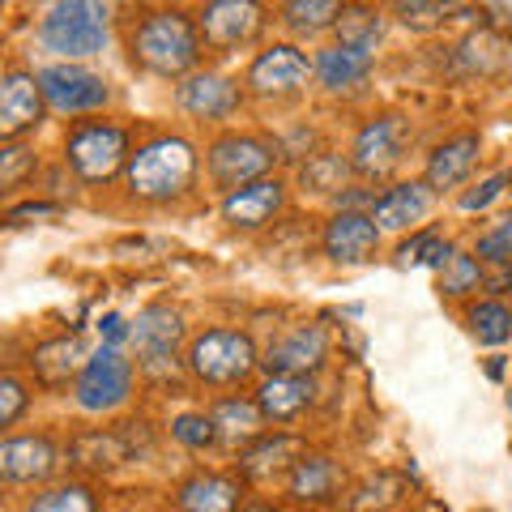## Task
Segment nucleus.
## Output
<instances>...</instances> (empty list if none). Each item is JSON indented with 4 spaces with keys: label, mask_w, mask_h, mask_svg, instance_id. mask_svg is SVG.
<instances>
[{
    "label": "nucleus",
    "mask_w": 512,
    "mask_h": 512,
    "mask_svg": "<svg viewBox=\"0 0 512 512\" xmlns=\"http://www.w3.org/2000/svg\"><path fill=\"white\" fill-rule=\"evenodd\" d=\"M201 26L197 13H188L180 5H158L146 9L128 30V60L137 64L141 73L163 77V82H184L201 69Z\"/></svg>",
    "instance_id": "nucleus-1"
},
{
    "label": "nucleus",
    "mask_w": 512,
    "mask_h": 512,
    "mask_svg": "<svg viewBox=\"0 0 512 512\" xmlns=\"http://www.w3.org/2000/svg\"><path fill=\"white\" fill-rule=\"evenodd\" d=\"M201 171V154L188 137L180 133H158L150 141H141L128 158L124 188L128 197L141 205H175L184 201Z\"/></svg>",
    "instance_id": "nucleus-2"
},
{
    "label": "nucleus",
    "mask_w": 512,
    "mask_h": 512,
    "mask_svg": "<svg viewBox=\"0 0 512 512\" xmlns=\"http://www.w3.org/2000/svg\"><path fill=\"white\" fill-rule=\"evenodd\" d=\"M184 367L205 389H239L256 376L261 350H256L248 329H201L188 338Z\"/></svg>",
    "instance_id": "nucleus-3"
},
{
    "label": "nucleus",
    "mask_w": 512,
    "mask_h": 512,
    "mask_svg": "<svg viewBox=\"0 0 512 512\" xmlns=\"http://www.w3.org/2000/svg\"><path fill=\"white\" fill-rule=\"evenodd\" d=\"M128 158H133V137L124 124L77 120L64 137V167L86 188H107L116 175L128 171Z\"/></svg>",
    "instance_id": "nucleus-4"
},
{
    "label": "nucleus",
    "mask_w": 512,
    "mask_h": 512,
    "mask_svg": "<svg viewBox=\"0 0 512 512\" xmlns=\"http://www.w3.org/2000/svg\"><path fill=\"white\" fill-rule=\"evenodd\" d=\"M107 39H111V5H99V0H60L39 18L43 52L60 60L82 64L86 56H99Z\"/></svg>",
    "instance_id": "nucleus-5"
},
{
    "label": "nucleus",
    "mask_w": 512,
    "mask_h": 512,
    "mask_svg": "<svg viewBox=\"0 0 512 512\" xmlns=\"http://www.w3.org/2000/svg\"><path fill=\"white\" fill-rule=\"evenodd\" d=\"M282 154H286L282 141H269L261 133H222L205 146V175H210V184L222 188V197H227L235 188L274 175Z\"/></svg>",
    "instance_id": "nucleus-6"
},
{
    "label": "nucleus",
    "mask_w": 512,
    "mask_h": 512,
    "mask_svg": "<svg viewBox=\"0 0 512 512\" xmlns=\"http://www.w3.org/2000/svg\"><path fill=\"white\" fill-rule=\"evenodd\" d=\"M133 384H137V359L128 355L124 346L99 342V350H94L86 363V372L73 384V402L86 414H111L133 397Z\"/></svg>",
    "instance_id": "nucleus-7"
},
{
    "label": "nucleus",
    "mask_w": 512,
    "mask_h": 512,
    "mask_svg": "<svg viewBox=\"0 0 512 512\" xmlns=\"http://www.w3.org/2000/svg\"><path fill=\"white\" fill-rule=\"evenodd\" d=\"M312 77L316 64L299 43H269L252 56L244 73V90L252 99H295V94L308 90Z\"/></svg>",
    "instance_id": "nucleus-8"
},
{
    "label": "nucleus",
    "mask_w": 512,
    "mask_h": 512,
    "mask_svg": "<svg viewBox=\"0 0 512 512\" xmlns=\"http://www.w3.org/2000/svg\"><path fill=\"white\" fill-rule=\"evenodd\" d=\"M184 338H188V320L180 308H171V303H146L133 320L128 346H133L141 372H171L175 359H180Z\"/></svg>",
    "instance_id": "nucleus-9"
},
{
    "label": "nucleus",
    "mask_w": 512,
    "mask_h": 512,
    "mask_svg": "<svg viewBox=\"0 0 512 512\" xmlns=\"http://www.w3.org/2000/svg\"><path fill=\"white\" fill-rule=\"evenodd\" d=\"M39 86L56 116H90V111H103L111 103L107 77L73 60H56L47 69H39Z\"/></svg>",
    "instance_id": "nucleus-10"
},
{
    "label": "nucleus",
    "mask_w": 512,
    "mask_h": 512,
    "mask_svg": "<svg viewBox=\"0 0 512 512\" xmlns=\"http://www.w3.org/2000/svg\"><path fill=\"white\" fill-rule=\"evenodd\" d=\"M47 99H43V86H39V73L22 69V64H9L5 73H0V141L13 146V141H22L26 133H35V128L47 120Z\"/></svg>",
    "instance_id": "nucleus-11"
},
{
    "label": "nucleus",
    "mask_w": 512,
    "mask_h": 512,
    "mask_svg": "<svg viewBox=\"0 0 512 512\" xmlns=\"http://www.w3.org/2000/svg\"><path fill=\"white\" fill-rule=\"evenodd\" d=\"M406 141H410V124L402 116H393V111L372 116L355 133V141H350V163H355V175H363V180H384V175L402 163Z\"/></svg>",
    "instance_id": "nucleus-12"
},
{
    "label": "nucleus",
    "mask_w": 512,
    "mask_h": 512,
    "mask_svg": "<svg viewBox=\"0 0 512 512\" xmlns=\"http://www.w3.org/2000/svg\"><path fill=\"white\" fill-rule=\"evenodd\" d=\"M244 86L235 82V77L218 73V69H197L192 77H184L180 86H175V107L184 111L192 120H205V124H222L231 120L239 107H244Z\"/></svg>",
    "instance_id": "nucleus-13"
},
{
    "label": "nucleus",
    "mask_w": 512,
    "mask_h": 512,
    "mask_svg": "<svg viewBox=\"0 0 512 512\" xmlns=\"http://www.w3.org/2000/svg\"><path fill=\"white\" fill-rule=\"evenodd\" d=\"M197 26L205 47L214 52H235V47H248L265 26V9L256 0H210V5L197 9Z\"/></svg>",
    "instance_id": "nucleus-14"
},
{
    "label": "nucleus",
    "mask_w": 512,
    "mask_h": 512,
    "mask_svg": "<svg viewBox=\"0 0 512 512\" xmlns=\"http://www.w3.org/2000/svg\"><path fill=\"white\" fill-rule=\"evenodd\" d=\"M329 363V329L325 325H295L282 333L278 342H269L261 355L265 376H320Z\"/></svg>",
    "instance_id": "nucleus-15"
},
{
    "label": "nucleus",
    "mask_w": 512,
    "mask_h": 512,
    "mask_svg": "<svg viewBox=\"0 0 512 512\" xmlns=\"http://www.w3.org/2000/svg\"><path fill=\"white\" fill-rule=\"evenodd\" d=\"M286 197H291V184H286L282 175H265V180L227 192L218 214L231 231H261L286 210Z\"/></svg>",
    "instance_id": "nucleus-16"
},
{
    "label": "nucleus",
    "mask_w": 512,
    "mask_h": 512,
    "mask_svg": "<svg viewBox=\"0 0 512 512\" xmlns=\"http://www.w3.org/2000/svg\"><path fill=\"white\" fill-rule=\"evenodd\" d=\"M380 239H384V231L372 222V214L338 210V214H333V218L325 222V231H320V252H325L333 265L355 269V265L376 261Z\"/></svg>",
    "instance_id": "nucleus-17"
},
{
    "label": "nucleus",
    "mask_w": 512,
    "mask_h": 512,
    "mask_svg": "<svg viewBox=\"0 0 512 512\" xmlns=\"http://www.w3.org/2000/svg\"><path fill=\"white\" fill-rule=\"evenodd\" d=\"M60 470V448L43 431H26V436H5L0 440V478L13 487H35L56 478Z\"/></svg>",
    "instance_id": "nucleus-18"
},
{
    "label": "nucleus",
    "mask_w": 512,
    "mask_h": 512,
    "mask_svg": "<svg viewBox=\"0 0 512 512\" xmlns=\"http://www.w3.org/2000/svg\"><path fill=\"white\" fill-rule=\"evenodd\" d=\"M431 210H436V192L427 188V180H402L376 197L372 222L384 235H402V231H419L431 218Z\"/></svg>",
    "instance_id": "nucleus-19"
},
{
    "label": "nucleus",
    "mask_w": 512,
    "mask_h": 512,
    "mask_svg": "<svg viewBox=\"0 0 512 512\" xmlns=\"http://www.w3.org/2000/svg\"><path fill=\"white\" fill-rule=\"evenodd\" d=\"M99 346H90L86 333H60V338H47L30 350V372H35L39 384L47 389H60V384H77V376L86 372L90 355Z\"/></svg>",
    "instance_id": "nucleus-20"
},
{
    "label": "nucleus",
    "mask_w": 512,
    "mask_h": 512,
    "mask_svg": "<svg viewBox=\"0 0 512 512\" xmlns=\"http://www.w3.org/2000/svg\"><path fill=\"white\" fill-rule=\"evenodd\" d=\"M244 474H222V470H197L175 487V508L180 512H239L248 504Z\"/></svg>",
    "instance_id": "nucleus-21"
},
{
    "label": "nucleus",
    "mask_w": 512,
    "mask_h": 512,
    "mask_svg": "<svg viewBox=\"0 0 512 512\" xmlns=\"http://www.w3.org/2000/svg\"><path fill=\"white\" fill-rule=\"evenodd\" d=\"M252 397H256V406H261L265 423L291 427L320 402V384H316V376H265Z\"/></svg>",
    "instance_id": "nucleus-22"
},
{
    "label": "nucleus",
    "mask_w": 512,
    "mask_h": 512,
    "mask_svg": "<svg viewBox=\"0 0 512 512\" xmlns=\"http://www.w3.org/2000/svg\"><path fill=\"white\" fill-rule=\"evenodd\" d=\"M303 453H308V440L295 436V431H286V427H274L252 448L239 453V474H244L248 483H269V478H278V474L286 478L299 466Z\"/></svg>",
    "instance_id": "nucleus-23"
},
{
    "label": "nucleus",
    "mask_w": 512,
    "mask_h": 512,
    "mask_svg": "<svg viewBox=\"0 0 512 512\" xmlns=\"http://www.w3.org/2000/svg\"><path fill=\"white\" fill-rule=\"evenodd\" d=\"M342 483H346V474H342L338 461L329 453L308 448V453L299 457V466L286 474V500L308 504V508H329L342 495Z\"/></svg>",
    "instance_id": "nucleus-24"
},
{
    "label": "nucleus",
    "mask_w": 512,
    "mask_h": 512,
    "mask_svg": "<svg viewBox=\"0 0 512 512\" xmlns=\"http://www.w3.org/2000/svg\"><path fill=\"white\" fill-rule=\"evenodd\" d=\"M312 64H316V86L329 94H355L372 82V73H376V56L359 52V47H346V43L316 47Z\"/></svg>",
    "instance_id": "nucleus-25"
},
{
    "label": "nucleus",
    "mask_w": 512,
    "mask_h": 512,
    "mask_svg": "<svg viewBox=\"0 0 512 512\" xmlns=\"http://www.w3.org/2000/svg\"><path fill=\"white\" fill-rule=\"evenodd\" d=\"M124 427L82 431V436L69 444V466L86 470V474H116L120 466H128L133 453H137V444H133V436H128Z\"/></svg>",
    "instance_id": "nucleus-26"
},
{
    "label": "nucleus",
    "mask_w": 512,
    "mask_h": 512,
    "mask_svg": "<svg viewBox=\"0 0 512 512\" xmlns=\"http://www.w3.org/2000/svg\"><path fill=\"white\" fill-rule=\"evenodd\" d=\"M210 419L218 427V444L222 448H252L256 440L269 431L261 406H256V397H244V393H227V397H214L210 406Z\"/></svg>",
    "instance_id": "nucleus-27"
},
{
    "label": "nucleus",
    "mask_w": 512,
    "mask_h": 512,
    "mask_svg": "<svg viewBox=\"0 0 512 512\" xmlns=\"http://www.w3.org/2000/svg\"><path fill=\"white\" fill-rule=\"evenodd\" d=\"M478 154H483V137H478V133H457V137L440 141V146L427 154V171H423L427 188L444 192V188L466 184L474 163H478Z\"/></svg>",
    "instance_id": "nucleus-28"
},
{
    "label": "nucleus",
    "mask_w": 512,
    "mask_h": 512,
    "mask_svg": "<svg viewBox=\"0 0 512 512\" xmlns=\"http://www.w3.org/2000/svg\"><path fill=\"white\" fill-rule=\"evenodd\" d=\"M350 175H355V163H350V154L320 150V154L303 158L299 184H303V192H320V197H333V201H338L342 192L350 188Z\"/></svg>",
    "instance_id": "nucleus-29"
},
{
    "label": "nucleus",
    "mask_w": 512,
    "mask_h": 512,
    "mask_svg": "<svg viewBox=\"0 0 512 512\" xmlns=\"http://www.w3.org/2000/svg\"><path fill=\"white\" fill-rule=\"evenodd\" d=\"M346 5L342 0H286L278 9L282 26L299 39H312V35H325V30H338Z\"/></svg>",
    "instance_id": "nucleus-30"
},
{
    "label": "nucleus",
    "mask_w": 512,
    "mask_h": 512,
    "mask_svg": "<svg viewBox=\"0 0 512 512\" xmlns=\"http://www.w3.org/2000/svg\"><path fill=\"white\" fill-rule=\"evenodd\" d=\"M333 35H338V43H346V47H359V52L376 56V47L384 39V13L376 5H346Z\"/></svg>",
    "instance_id": "nucleus-31"
},
{
    "label": "nucleus",
    "mask_w": 512,
    "mask_h": 512,
    "mask_svg": "<svg viewBox=\"0 0 512 512\" xmlns=\"http://www.w3.org/2000/svg\"><path fill=\"white\" fill-rule=\"evenodd\" d=\"M466 325L478 346H504L512 342V308L500 299H478L466 308Z\"/></svg>",
    "instance_id": "nucleus-32"
},
{
    "label": "nucleus",
    "mask_w": 512,
    "mask_h": 512,
    "mask_svg": "<svg viewBox=\"0 0 512 512\" xmlns=\"http://www.w3.org/2000/svg\"><path fill=\"white\" fill-rule=\"evenodd\" d=\"M26 512H99V495L90 483H52L30 495Z\"/></svg>",
    "instance_id": "nucleus-33"
},
{
    "label": "nucleus",
    "mask_w": 512,
    "mask_h": 512,
    "mask_svg": "<svg viewBox=\"0 0 512 512\" xmlns=\"http://www.w3.org/2000/svg\"><path fill=\"white\" fill-rule=\"evenodd\" d=\"M483 282H487V265L478 261L474 252H457L453 261H448V269L440 274V295L466 299V295H474V291H483Z\"/></svg>",
    "instance_id": "nucleus-34"
},
{
    "label": "nucleus",
    "mask_w": 512,
    "mask_h": 512,
    "mask_svg": "<svg viewBox=\"0 0 512 512\" xmlns=\"http://www.w3.org/2000/svg\"><path fill=\"white\" fill-rule=\"evenodd\" d=\"M171 440L188 448V453H205V448L218 444V427L210 419V410H184L171 419Z\"/></svg>",
    "instance_id": "nucleus-35"
},
{
    "label": "nucleus",
    "mask_w": 512,
    "mask_h": 512,
    "mask_svg": "<svg viewBox=\"0 0 512 512\" xmlns=\"http://www.w3.org/2000/svg\"><path fill=\"white\" fill-rule=\"evenodd\" d=\"M474 256L483 265H495V269H508L512 265V210L495 222L491 231L478 235V244H474Z\"/></svg>",
    "instance_id": "nucleus-36"
},
{
    "label": "nucleus",
    "mask_w": 512,
    "mask_h": 512,
    "mask_svg": "<svg viewBox=\"0 0 512 512\" xmlns=\"http://www.w3.org/2000/svg\"><path fill=\"white\" fill-rule=\"evenodd\" d=\"M35 402V393H30V384L18 376V372H5L0 376V427H18V419L30 410Z\"/></svg>",
    "instance_id": "nucleus-37"
},
{
    "label": "nucleus",
    "mask_w": 512,
    "mask_h": 512,
    "mask_svg": "<svg viewBox=\"0 0 512 512\" xmlns=\"http://www.w3.org/2000/svg\"><path fill=\"white\" fill-rule=\"evenodd\" d=\"M397 22L410 26V30H431V26H444L448 13H457V5H440V0H406L397 5Z\"/></svg>",
    "instance_id": "nucleus-38"
},
{
    "label": "nucleus",
    "mask_w": 512,
    "mask_h": 512,
    "mask_svg": "<svg viewBox=\"0 0 512 512\" xmlns=\"http://www.w3.org/2000/svg\"><path fill=\"white\" fill-rule=\"evenodd\" d=\"M440 244H444V239H440L436 231H414L410 239H402V244H397L393 265H397V269H410V265H427V269H431Z\"/></svg>",
    "instance_id": "nucleus-39"
},
{
    "label": "nucleus",
    "mask_w": 512,
    "mask_h": 512,
    "mask_svg": "<svg viewBox=\"0 0 512 512\" xmlns=\"http://www.w3.org/2000/svg\"><path fill=\"white\" fill-rule=\"evenodd\" d=\"M35 167H39V158L30 154L26 146H18V141L0 150V184H5V188H18Z\"/></svg>",
    "instance_id": "nucleus-40"
},
{
    "label": "nucleus",
    "mask_w": 512,
    "mask_h": 512,
    "mask_svg": "<svg viewBox=\"0 0 512 512\" xmlns=\"http://www.w3.org/2000/svg\"><path fill=\"white\" fill-rule=\"evenodd\" d=\"M487 52H500V43H495L487 30H483V35H470L466 43L457 47V56H461V64H466L470 73H474V69H491V64H500V60H491Z\"/></svg>",
    "instance_id": "nucleus-41"
},
{
    "label": "nucleus",
    "mask_w": 512,
    "mask_h": 512,
    "mask_svg": "<svg viewBox=\"0 0 512 512\" xmlns=\"http://www.w3.org/2000/svg\"><path fill=\"white\" fill-rule=\"evenodd\" d=\"M504 184H508V175H491V180H478L474 188L461 192V210H466V214L487 210V205H491V201L504 192Z\"/></svg>",
    "instance_id": "nucleus-42"
},
{
    "label": "nucleus",
    "mask_w": 512,
    "mask_h": 512,
    "mask_svg": "<svg viewBox=\"0 0 512 512\" xmlns=\"http://www.w3.org/2000/svg\"><path fill=\"white\" fill-rule=\"evenodd\" d=\"M99 333H103V346H128V338H133V325H128L124 316H103L99 320Z\"/></svg>",
    "instance_id": "nucleus-43"
},
{
    "label": "nucleus",
    "mask_w": 512,
    "mask_h": 512,
    "mask_svg": "<svg viewBox=\"0 0 512 512\" xmlns=\"http://www.w3.org/2000/svg\"><path fill=\"white\" fill-rule=\"evenodd\" d=\"M52 214H60V205H52V201H26V205H13V210H9V227H22L26 218H52Z\"/></svg>",
    "instance_id": "nucleus-44"
},
{
    "label": "nucleus",
    "mask_w": 512,
    "mask_h": 512,
    "mask_svg": "<svg viewBox=\"0 0 512 512\" xmlns=\"http://www.w3.org/2000/svg\"><path fill=\"white\" fill-rule=\"evenodd\" d=\"M239 512H282V508H278V504H269V500H248Z\"/></svg>",
    "instance_id": "nucleus-45"
},
{
    "label": "nucleus",
    "mask_w": 512,
    "mask_h": 512,
    "mask_svg": "<svg viewBox=\"0 0 512 512\" xmlns=\"http://www.w3.org/2000/svg\"><path fill=\"white\" fill-rule=\"evenodd\" d=\"M312 512H342V508H312Z\"/></svg>",
    "instance_id": "nucleus-46"
},
{
    "label": "nucleus",
    "mask_w": 512,
    "mask_h": 512,
    "mask_svg": "<svg viewBox=\"0 0 512 512\" xmlns=\"http://www.w3.org/2000/svg\"><path fill=\"white\" fill-rule=\"evenodd\" d=\"M504 175H508V184H512V167H508V171H504Z\"/></svg>",
    "instance_id": "nucleus-47"
},
{
    "label": "nucleus",
    "mask_w": 512,
    "mask_h": 512,
    "mask_svg": "<svg viewBox=\"0 0 512 512\" xmlns=\"http://www.w3.org/2000/svg\"><path fill=\"white\" fill-rule=\"evenodd\" d=\"M508 410H512V389H508Z\"/></svg>",
    "instance_id": "nucleus-48"
},
{
    "label": "nucleus",
    "mask_w": 512,
    "mask_h": 512,
    "mask_svg": "<svg viewBox=\"0 0 512 512\" xmlns=\"http://www.w3.org/2000/svg\"><path fill=\"white\" fill-rule=\"evenodd\" d=\"M478 512H491V508H478Z\"/></svg>",
    "instance_id": "nucleus-49"
},
{
    "label": "nucleus",
    "mask_w": 512,
    "mask_h": 512,
    "mask_svg": "<svg viewBox=\"0 0 512 512\" xmlns=\"http://www.w3.org/2000/svg\"><path fill=\"white\" fill-rule=\"evenodd\" d=\"M508 295H512V286H508Z\"/></svg>",
    "instance_id": "nucleus-50"
}]
</instances>
